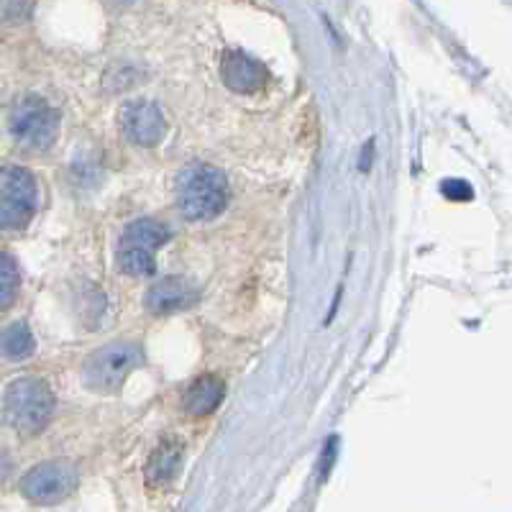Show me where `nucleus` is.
Masks as SVG:
<instances>
[{"label": "nucleus", "mask_w": 512, "mask_h": 512, "mask_svg": "<svg viewBox=\"0 0 512 512\" xmlns=\"http://www.w3.org/2000/svg\"><path fill=\"white\" fill-rule=\"evenodd\" d=\"M36 351L34 333L29 331L26 323H11L6 331L0 333V354L11 361H24L29 359Z\"/></svg>", "instance_id": "nucleus-13"}, {"label": "nucleus", "mask_w": 512, "mask_h": 512, "mask_svg": "<svg viewBox=\"0 0 512 512\" xmlns=\"http://www.w3.org/2000/svg\"><path fill=\"white\" fill-rule=\"evenodd\" d=\"M226 395V384L221 377H213V374H205V377L195 379L190 384V390L185 395V410L192 418H205L223 402Z\"/></svg>", "instance_id": "nucleus-12"}, {"label": "nucleus", "mask_w": 512, "mask_h": 512, "mask_svg": "<svg viewBox=\"0 0 512 512\" xmlns=\"http://www.w3.org/2000/svg\"><path fill=\"white\" fill-rule=\"evenodd\" d=\"M118 6H128V3H134V0H116Z\"/></svg>", "instance_id": "nucleus-17"}, {"label": "nucleus", "mask_w": 512, "mask_h": 512, "mask_svg": "<svg viewBox=\"0 0 512 512\" xmlns=\"http://www.w3.org/2000/svg\"><path fill=\"white\" fill-rule=\"evenodd\" d=\"M141 364V349L136 344H108L95 351L85 364L82 379L93 390H116L126 382V377Z\"/></svg>", "instance_id": "nucleus-6"}, {"label": "nucleus", "mask_w": 512, "mask_h": 512, "mask_svg": "<svg viewBox=\"0 0 512 512\" xmlns=\"http://www.w3.org/2000/svg\"><path fill=\"white\" fill-rule=\"evenodd\" d=\"M18 282H21L18 264L13 262V256L0 251V313L6 308H11V303L16 300Z\"/></svg>", "instance_id": "nucleus-14"}, {"label": "nucleus", "mask_w": 512, "mask_h": 512, "mask_svg": "<svg viewBox=\"0 0 512 512\" xmlns=\"http://www.w3.org/2000/svg\"><path fill=\"white\" fill-rule=\"evenodd\" d=\"M228 200V182L216 167L192 162L177 177V205L187 221L216 218Z\"/></svg>", "instance_id": "nucleus-1"}, {"label": "nucleus", "mask_w": 512, "mask_h": 512, "mask_svg": "<svg viewBox=\"0 0 512 512\" xmlns=\"http://www.w3.org/2000/svg\"><path fill=\"white\" fill-rule=\"evenodd\" d=\"M182 454L185 448L177 438H164L157 448L149 456V464H146V479L154 487H162V484H169L177 477L182 466Z\"/></svg>", "instance_id": "nucleus-11"}, {"label": "nucleus", "mask_w": 512, "mask_h": 512, "mask_svg": "<svg viewBox=\"0 0 512 512\" xmlns=\"http://www.w3.org/2000/svg\"><path fill=\"white\" fill-rule=\"evenodd\" d=\"M198 300V292L182 277H167V280L157 282L146 295V308L154 315H169L177 310L190 308Z\"/></svg>", "instance_id": "nucleus-10"}, {"label": "nucleus", "mask_w": 512, "mask_h": 512, "mask_svg": "<svg viewBox=\"0 0 512 512\" xmlns=\"http://www.w3.org/2000/svg\"><path fill=\"white\" fill-rule=\"evenodd\" d=\"M36 180L18 164L0 167V233L21 231L36 213Z\"/></svg>", "instance_id": "nucleus-3"}, {"label": "nucleus", "mask_w": 512, "mask_h": 512, "mask_svg": "<svg viewBox=\"0 0 512 512\" xmlns=\"http://www.w3.org/2000/svg\"><path fill=\"white\" fill-rule=\"evenodd\" d=\"M77 487V469L64 461H44L34 466L21 482V492L34 505H57Z\"/></svg>", "instance_id": "nucleus-7"}, {"label": "nucleus", "mask_w": 512, "mask_h": 512, "mask_svg": "<svg viewBox=\"0 0 512 512\" xmlns=\"http://www.w3.org/2000/svg\"><path fill=\"white\" fill-rule=\"evenodd\" d=\"M3 413L18 433H39L54 415V395L49 384L39 377L16 379L6 390Z\"/></svg>", "instance_id": "nucleus-2"}, {"label": "nucleus", "mask_w": 512, "mask_h": 512, "mask_svg": "<svg viewBox=\"0 0 512 512\" xmlns=\"http://www.w3.org/2000/svg\"><path fill=\"white\" fill-rule=\"evenodd\" d=\"M11 134L31 152H41L54 144L59 134V116L39 95H26L11 111Z\"/></svg>", "instance_id": "nucleus-5"}, {"label": "nucleus", "mask_w": 512, "mask_h": 512, "mask_svg": "<svg viewBox=\"0 0 512 512\" xmlns=\"http://www.w3.org/2000/svg\"><path fill=\"white\" fill-rule=\"evenodd\" d=\"M164 128H167V123H164L162 111L154 103H149V100H136V103L126 105V111H123V131H126V136L134 144H159L164 136Z\"/></svg>", "instance_id": "nucleus-9"}, {"label": "nucleus", "mask_w": 512, "mask_h": 512, "mask_svg": "<svg viewBox=\"0 0 512 512\" xmlns=\"http://www.w3.org/2000/svg\"><path fill=\"white\" fill-rule=\"evenodd\" d=\"M169 241V231L154 218H141L123 231L118 241V267L123 272L144 277L157 269V249Z\"/></svg>", "instance_id": "nucleus-4"}, {"label": "nucleus", "mask_w": 512, "mask_h": 512, "mask_svg": "<svg viewBox=\"0 0 512 512\" xmlns=\"http://www.w3.org/2000/svg\"><path fill=\"white\" fill-rule=\"evenodd\" d=\"M13 474V461L6 451H0V482H6Z\"/></svg>", "instance_id": "nucleus-16"}, {"label": "nucleus", "mask_w": 512, "mask_h": 512, "mask_svg": "<svg viewBox=\"0 0 512 512\" xmlns=\"http://www.w3.org/2000/svg\"><path fill=\"white\" fill-rule=\"evenodd\" d=\"M443 192H446L448 198H456V200L472 198V190H469L464 182H446V185H443Z\"/></svg>", "instance_id": "nucleus-15"}, {"label": "nucleus", "mask_w": 512, "mask_h": 512, "mask_svg": "<svg viewBox=\"0 0 512 512\" xmlns=\"http://www.w3.org/2000/svg\"><path fill=\"white\" fill-rule=\"evenodd\" d=\"M221 75L223 82L233 93H256L259 88H264L269 80V72L262 62H256L254 57H249L246 52H239V49H231V52L223 54L221 64Z\"/></svg>", "instance_id": "nucleus-8"}]
</instances>
